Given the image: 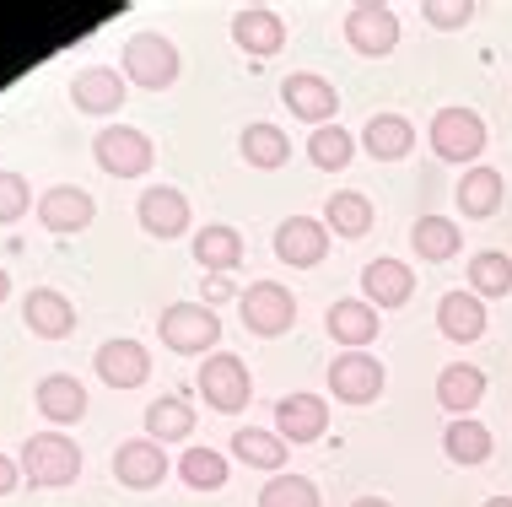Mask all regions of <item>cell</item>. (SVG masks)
Returning <instances> with one entry per match:
<instances>
[{
  "mask_svg": "<svg viewBox=\"0 0 512 507\" xmlns=\"http://www.w3.org/2000/svg\"><path fill=\"white\" fill-rule=\"evenodd\" d=\"M480 394H486V373H480V367L453 362V367H442V373H437V405L448 410L453 421L469 416V410L480 405Z\"/></svg>",
  "mask_w": 512,
  "mask_h": 507,
  "instance_id": "obj_21",
  "label": "cell"
},
{
  "mask_svg": "<svg viewBox=\"0 0 512 507\" xmlns=\"http://www.w3.org/2000/svg\"><path fill=\"white\" fill-rule=\"evenodd\" d=\"M71 98L81 114H119L124 108V76L114 65H87V71H76L71 81Z\"/></svg>",
  "mask_w": 512,
  "mask_h": 507,
  "instance_id": "obj_15",
  "label": "cell"
},
{
  "mask_svg": "<svg viewBox=\"0 0 512 507\" xmlns=\"http://www.w3.org/2000/svg\"><path fill=\"white\" fill-rule=\"evenodd\" d=\"M22 475L33 486H71L81 475V448L65 432H38L22 443Z\"/></svg>",
  "mask_w": 512,
  "mask_h": 507,
  "instance_id": "obj_1",
  "label": "cell"
},
{
  "mask_svg": "<svg viewBox=\"0 0 512 507\" xmlns=\"http://www.w3.org/2000/svg\"><path fill=\"white\" fill-rule=\"evenodd\" d=\"M238 313H243V324L254 335H265V340H275V335H286L297 324V303H292V292L286 286H275V281H254L248 292L238 297Z\"/></svg>",
  "mask_w": 512,
  "mask_h": 507,
  "instance_id": "obj_5",
  "label": "cell"
},
{
  "mask_svg": "<svg viewBox=\"0 0 512 507\" xmlns=\"http://www.w3.org/2000/svg\"><path fill=\"white\" fill-rule=\"evenodd\" d=\"M189 432H195V410L178 400V394L146 405V437H151V443L168 448V443H178V437H189Z\"/></svg>",
  "mask_w": 512,
  "mask_h": 507,
  "instance_id": "obj_28",
  "label": "cell"
},
{
  "mask_svg": "<svg viewBox=\"0 0 512 507\" xmlns=\"http://www.w3.org/2000/svg\"><path fill=\"white\" fill-rule=\"evenodd\" d=\"M238 152H243V162H248V168H259V173H275L286 157H292V141H286V130H281V125H265V119H259V125H248V130H243Z\"/></svg>",
  "mask_w": 512,
  "mask_h": 507,
  "instance_id": "obj_26",
  "label": "cell"
},
{
  "mask_svg": "<svg viewBox=\"0 0 512 507\" xmlns=\"http://www.w3.org/2000/svg\"><path fill=\"white\" fill-rule=\"evenodd\" d=\"M329 389H335V400H345V405L378 400V394H383V367H378V356H367V351H340L335 367H329Z\"/></svg>",
  "mask_w": 512,
  "mask_h": 507,
  "instance_id": "obj_10",
  "label": "cell"
},
{
  "mask_svg": "<svg viewBox=\"0 0 512 507\" xmlns=\"http://www.w3.org/2000/svg\"><path fill=\"white\" fill-rule=\"evenodd\" d=\"M200 394H205V405H216V410H227V416H232V410L248 405L254 378H248V367L232 351H211V356H205V367H200Z\"/></svg>",
  "mask_w": 512,
  "mask_h": 507,
  "instance_id": "obj_6",
  "label": "cell"
},
{
  "mask_svg": "<svg viewBox=\"0 0 512 507\" xmlns=\"http://www.w3.org/2000/svg\"><path fill=\"white\" fill-rule=\"evenodd\" d=\"M362 292H367L372 308H399V303H410L415 276H410L405 259H372L362 270Z\"/></svg>",
  "mask_w": 512,
  "mask_h": 507,
  "instance_id": "obj_20",
  "label": "cell"
},
{
  "mask_svg": "<svg viewBox=\"0 0 512 507\" xmlns=\"http://www.w3.org/2000/svg\"><path fill=\"white\" fill-rule=\"evenodd\" d=\"M232 38H238V49H248V54H275L286 44V22L275 17V11H265V6H243L238 17H232Z\"/></svg>",
  "mask_w": 512,
  "mask_h": 507,
  "instance_id": "obj_23",
  "label": "cell"
},
{
  "mask_svg": "<svg viewBox=\"0 0 512 507\" xmlns=\"http://www.w3.org/2000/svg\"><path fill=\"white\" fill-rule=\"evenodd\" d=\"M27 205H33L27 178H22V173H0V222H17Z\"/></svg>",
  "mask_w": 512,
  "mask_h": 507,
  "instance_id": "obj_38",
  "label": "cell"
},
{
  "mask_svg": "<svg viewBox=\"0 0 512 507\" xmlns=\"http://www.w3.org/2000/svg\"><path fill=\"white\" fill-rule=\"evenodd\" d=\"M114 481L130 491H151L168 481V448L151 443V437H130L114 448Z\"/></svg>",
  "mask_w": 512,
  "mask_h": 507,
  "instance_id": "obj_8",
  "label": "cell"
},
{
  "mask_svg": "<svg viewBox=\"0 0 512 507\" xmlns=\"http://www.w3.org/2000/svg\"><path fill=\"white\" fill-rule=\"evenodd\" d=\"M178 475L195 491H216V486H227V459H221L216 448H189V454L178 459Z\"/></svg>",
  "mask_w": 512,
  "mask_h": 507,
  "instance_id": "obj_36",
  "label": "cell"
},
{
  "mask_svg": "<svg viewBox=\"0 0 512 507\" xmlns=\"http://www.w3.org/2000/svg\"><path fill=\"white\" fill-rule=\"evenodd\" d=\"M259 507H318V486L308 475H270V486L259 491Z\"/></svg>",
  "mask_w": 512,
  "mask_h": 507,
  "instance_id": "obj_37",
  "label": "cell"
},
{
  "mask_svg": "<svg viewBox=\"0 0 512 507\" xmlns=\"http://www.w3.org/2000/svg\"><path fill=\"white\" fill-rule=\"evenodd\" d=\"M275 254L286 259V265H318V259L329 254V227L313 222V216H286L281 227H275Z\"/></svg>",
  "mask_w": 512,
  "mask_h": 507,
  "instance_id": "obj_13",
  "label": "cell"
},
{
  "mask_svg": "<svg viewBox=\"0 0 512 507\" xmlns=\"http://www.w3.org/2000/svg\"><path fill=\"white\" fill-rule=\"evenodd\" d=\"M92 152H98V168L114 173V178H141L151 168V157H157L151 152V135L135 130V125H108Z\"/></svg>",
  "mask_w": 512,
  "mask_h": 507,
  "instance_id": "obj_7",
  "label": "cell"
},
{
  "mask_svg": "<svg viewBox=\"0 0 512 507\" xmlns=\"http://www.w3.org/2000/svg\"><path fill=\"white\" fill-rule=\"evenodd\" d=\"M205 297H211V303H227V297H232V281H227V276H211V281H205Z\"/></svg>",
  "mask_w": 512,
  "mask_h": 507,
  "instance_id": "obj_40",
  "label": "cell"
},
{
  "mask_svg": "<svg viewBox=\"0 0 512 507\" xmlns=\"http://www.w3.org/2000/svg\"><path fill=\"white\" fill-rule=\"evenodd\" d=\"M6 292H11V281H6V270H0V303H6Z\"/></svg>",
  "mask_w": 512,
  "mask_h": 507,
  "instance_id": "obj_44",
  "label": "cell"
},
{
  "mask_svg": "<svg viewBox=\"0 0 512 507\" xmlns=\"http://www.w3.org/2000/svg\"><path fill=\"white\" fill-rule=\"evenodd\" d=\"M362 146L378 162H394V157H405L415 146V125L405 114H372V125L362 130Z\"/></svg>",
  "mask_w": 512,
  "mask_h": 507,
  "instance_id": "obj_27",
  "label": "cell"
},
{
  "mask_svg": "<svg viewBox=\"0 0 512 507\" xmlns=\"http://www.w3.org/2000/svg\"><path fill=\"white\" fill-rule=\"evenodd\" d=\"M22 319H27V330H33L38 340H60V335H71V330H76V308H71V297L54 292V286H38V292L27 297V303H22Z\"/></svg>",
  "mask_w": 512,
  "mask_h": 507,
  "instance_id": "obj_18",
  "label": "cell"
},
{
  "mask_svg": "<svg viewBox=\"0 0 512 507\" xmlns=\"http://www.w3.org/2000/svg\"><path fill=\"white\" fill-rule=\"evenodd\" d=\"M351 152H356V141H351V130H340V125H324V130L308 135V157H313L324 173L351 168Z\"/></svg>",
  "mask_w": 512,
  "mask_h": 507,
  "instance_id": "obj_35",
  "label": "cell"
},
{
  "mask_svg": "<svg viewBox=\"0 0 512 507\" xmlns=\"http://www.w3.org/2000/svg\"><path fill=\"white\" fill-rule=\"evenodd\" d=\"M324 324L345 351H367L372 340H378V308H372L367 297H345V303H335L324 313Z\"/></svg>",
  "mask_w": 512,
  "mask_h": 507,
  "instance_id": "obj_17",
  "label": "cell"
},
{
  "mask_svg": "<svg viewBox=\"0 0 512 507\" xmlns=\"http://www.w3.org/2000/svg\"><path fill=\"white\" fill-rule=\"evenodd\" d=\"M92 216H98V205H92V195L76 184H54L49 195L38 200V222L49 232H81V227H92Z\"/></svg>",
  "mask_w": 512,
  "mask_h": 507,
  "instance_id": "obj_14",
  "label": "cell"
},
{
  "mask_svg": "<svg viewBox=\"0 0 512 507\" xmlns=\"http://www.w3.org/2000/svg\"><path fill=\"white\" fill-rule=\"evenodd\" d=\"M275 432H281V443H318L329 432V405L318 394H286L275 405Z\"/></svg>",
  "mask_w": 512,
  "mask_h": 507,
  "instance_id": "obj_12",
  "label": "cell"
},
{
  "mask_svg": "<svg viewBox=\"0 0 512 507\" xmlns=\"http://www.w3.org/2000/svg\"><path fill=\"white\" fill-rule=\"evenodd\" d=\"M486 507H512V497H486Z\"/></svg>",
  "mask_w": 512,
  "mask_h": 507,
  "instance_id": "obj_43",
  "label": "cell"
},
{
  "mask_svg": "<svg viewBox=\"0 0 512 507\" xmlns=\"http://www.w3.org/2000/svg\"><path fill=\"white\" fill-rule=\"evenodd\" d=\"M38 410H44L54 427H71V421L87 416V389H81L71 373H49L38 383Z\"/></svg>",
  "mask_w": 512,
  "mask_h": 507,
  "instance_id": "obj_24",
  "label": "cell"
},
{
  "mask_svg": "<svg viewBox=\"0 0 512 507\" xmlns=\"http://www.w3.org/2000/svg\"><path fill=\"white\" fill-rule=\"evenodd\" d=\"M410 243H415L421 259H453L459 254V227H453L448 216H421L415 232H410Z\"/></svg>",
  "mask_w": 512,
  "mask_h": 507,
  "instance_id": "obj_34",
  "label": "cell"
},
{
  "mask_svg": "<svg viewBox=\"0 0 512 507\" xmlns=\"http://www.w3.org/2000/svg\"><path fill=\"white\" fill-rule=\"evenodd\" d=\"M345 38H351V49L356 54H394L399 44V17L389 6H372V0H362V6H351L345 11Z\"/></svg>",
  "mask_w": 512,
  "mask_h": 507,
  "instance_id": "obj_9",
  "label": "cell"
},
{
  "mask_svg": "<svg viewBox=\"0 0 512 507\" xmlns=\"http://www.w3.org/2000/svg\"><path fill=\"white\" fill-rule=\"evenodd\" d=\"M351 507H394V502H389V497H356Z\"/></svg>",
  "mask_w": 512,
  "mask_h": 507,
  "instance_id": "obj_42",
  "label": "cell"
},
{
  "mask_svg": "<svg viewBox=\"0 0 512 507\" xmlns=\"http://www.w3.org/2000/svg\"><path fill=\"white\" fill-rule=\"evenodd\" d=\"M469 286H475L480 303H486V297H507L512 292V259L496 254V249H480L469 259Z\"/></svg>",
  "mask_w": 512,
  "mask_h": 507,
  "instance_id": "obj_32",
  "label": "cell"
},
{
  "mask_svg": "<svg viewBox=\"0 0 512 507\" xmlns=\"http://www.w3.org/2000/svg\"><path fill=\"white\" fill-rule=\"evenodd\" d=\"M11 486H17V459H6V454H0V497H6Z\"/></svg>",
  "mask_w": 512,
  "mask_h": 507,
  "instance_id": "obj_41",
  "label": "cell"
},
{
  "mask_svg": "<svg viewBox=\"0 0 512 507\" xmlns=\"http://www.w3.org/2000/svg\"><path fill=\"white\" fill-rule=\"evenodd\" d=\"M437 330L448 340H459V346L480 340V335H486V303H480L475 292H448L437 303Z\"/></svg>",
  "mask_w": 512,
  "mask_h": 507,
  "instance_id": "obj_22",
  "label": "cell"
},
{
  "mask_svg": "<svg viewBox=\"0 0 512 507\" xmlns=\"http://www.w3.org/2000/svg\"><path fill=\"white\" fill-rule=\"evenodd\" d=\"M124 76L146 92H168L178 81V49L162 33H130V44H124Z\"/></svg>",
  "mask_w": 512,
  "mask_h": 507,
  "instance_id": "obj_3",
  "label": "cell"
},
{
  "mask_svg": "<svg viewBox=\"0 0 512 507\" xmlns=\"http://www.w3.org/2000/svg\"><path fill=\"white\" fill-rule=\"evenodd\" d=\"M232 454H238L243 464H254V470H281V464H286V443H281V432L238 427V437H232Z\"/></svg>",
  "mask_w": 512,
  "mask_h": 507,
  "instance_id": "obj_30",
  "label": "cell"
},
{
  "mask_svg": "<svg viewBox=\"0 0 512 507\" xmlns=\"http://www.w3.org/2000/svg\"><path fill=\"white\" fill-rule=\"evenodd\" d=\"M324 227L340 232V238H362L372 227V200L356 195V189H340V195L324 205Z\"/></svg>",
  "mask_w": 512,
  "mask_h": 507,
  "instance_id": "obj_31",
  "label": "cell"
},
{
  "mask_svg": "<svg viewBox=\"0 0 512 507\" xmlns=\"http://www.w3.org/2000/svg\"><path fill=\"white\" fill-rule=\"evenodd\" d=\"M135 211H141V227L151 232V238H178V232H189V200L168 184L146 189Z\"/></svg>",
  "mask_w": 512,
  "mask_h": 507,
  "instance_id": "obj_19",
  "label": "cell"
},
{
  "mask_svg": "<svg viewBox=\"0 0 512 507\" xmlns=\"http://www.w3.org/2000/svg\"><path fill=\"white\" fill-rule=\"evenodd\" d=\"M502 173L496 168H469L464 173V184H459V205H464V216H491L496 205H502Z\"/></svg>",
  "mask_w": 512,
  "mask_h": 507,
  "instance_id": "obj_33",
  "label": "cell"
},
{
  "mask_svg": "<svg viewBox=\"0 0 512 507\" xmlns=\"http://www.w3.org/2000/svg\"><path fill=\"white\" fill-rule=\"evenodd\" d=\"M281 103L292 108L297 119H308L313 130H324L329 119L340 114V98H335V87H329L324 76H313V71H297V76H286V81H281Z\"/></svg>",
  "mask_w": 512,
  "mask_h": 507,
  "instance_id": "obj_11",
  "label": "cell"
},
{
  "mask_svg": "<svg viewBox=\"0 0 512 507\" xmlns=\"http://www.w3.org/2000/svg\"><path fill=\"white\" fill-rule=\"evenodd\" d=\"M426 141H432V152L442 162H475L486 152V119L469 114V108H437Z\"/></svg>",
  "mask_w": 512,
  "mask_h": 507,
  "instance_id": "obj_4",
  "label": "cell"
},
{
  "mask_svg": "<svg viewBox=\"0 0 512 507\" xmlns=\"http://www.w3.org/2000/svg\"><path fill=\"white\" fill-rule=\"evenodd\" d=\"M157 330H162V346L168 351L205 356L221 340V319H216V308H205V303H173V308H162Z\"/></svg>",
  "mask_w": 512,
  "mask_h": 507,
  "instance_id": "obj_2",
  "label": "cell"
},
{
  "mask_svg": "<svg viewBox=\"0 0 512 507\" xmlns=\"http://www.w3.org/2000/svg\"><path fill=\"white\" fill-rule=\"evenodd\" d=\"M195 259L211 270V276L238 270V265H243V238H238V227H227V222L200 227V232H195Z\"/></svg>",
  "mask_w": 512,
  "mask_h": 507,
  "instance_id": "obj_25",
  "label": "cell"
},
{
  "mask_svg": "<svg viewBox=\"0 0 512 507\" xmlns=\"http://www.w3.org/2000/svg\"><path fill=\"white\" fill-rule=\"evenodd\" d=\"M442 448H448L453 464H486L491 459V432L480 427L475 416H459V421H448V432H442Z\"/></svg>",
  "mask_w": 512,
  "mask_h": 507,
  "instance_id": "obj_29",
  "label": "cell"
},
{
  "mask_svg": "<svg viewBox=\"0 0 512 507\" xmlns=\"http://www.w3.org/2000/svg\"><path fill=\"white\" fill-rule=\"evenodd\" d=\"M151 373V356L141 340H103L98 346V378L114 389H141Z\"/></svg>",
  "mask_w": 512,
  "mask_h": 507,
  "instance_id": "obj_16",
  "label": "cell"
},
{
  "mask_svg": "<svg viewBox=\"0 0 512 507\" xmlns=\"http://www.w3.org/2000/svg\"><path fill=\"white\" fill-rule=\"evenodd\" d=\"M469 17H475V6H448V0H426V22H437V27H464Z\"/></svg>",
  "mask_w": 512,
  "mask_h": 507,
  "instance_id": "obj_39",
  "label": "cell"
}]
</instances>
